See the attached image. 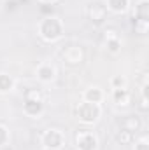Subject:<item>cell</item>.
<instances>
[{
  "label": "cell",
  "mask_w": 149,
  "mask_h": 150,
  "mask_svg": "<svg viewBox=\"0 0 149 150\" xmlns=\"http://www.w3.org/2000/svg\"><path fill=\"white\" fill-rule=\"evenodd\" d=\"M12 79L5 74H0V93H5V91H11L12 89Z\"/></svg>",
  "instance_id": "cell-14"
},
{
  "label": "cell",
  "mask_w": 149,
  "mask_h": 150,
  "mask_svg": "<svg viewBox=\"0 0 149 150\" xmlns=\"http://www.w3.org/2000/svg\"><path fill=\"white\" fill-rule=\"evenodd\" d=\"M77 119L79 120H82V122H86V124H91V122H95L98 117H100V107H98V103H90V101H84V103H81L79 107H77Z\"/></svg>",
  "instance_id": "cell-2"
},
{
  "label": "cell",
  "mask_w": 149,
  "mask_h": 150,
  "mask_svg": "<svg viewBox=\"0 0 149 150\" xmlns=\"http://www.w3.org/2000/svg\"><path fill=\"white\" fill-rule=\"evenodd\" d=\"M116 140H117L121 145H130V143H132V140H133V133H128V131L121 129V131L117 133Z\"/></svg>",
  "instance_id": "cell-15"
},
{
  "label": "cell",
  "mask_w": 149,
  "mask_h": 150,
  "mask_svg": "<svg viewBox=\"0 0 149 150\" xmlns=\"http://www.w3.org/2000/svg\"><path fill=\"white\" fill-rule=\"evenodd\" d=\"M63 58H65L67 63L75 65V63H81V59H82V52H81L79 47H69L67 51H63Z\"/></svg>",
  "instance_id": "cell-9"
},
{
  "label": "cell",
  "mask_w": 149,
  "mask_h": 150,
  "mask_svg": "<svg viewBox=\"0 0 149 150\" xmlns=\"http://www.w3.org/2000/svg\"><path fill=\"white\" fill-rule=\"evenodd\" d=\"M42 2H46V4H49V2H54V0H42Z\"/></svg>",
  "instance_id": "cell-23"
},
{
  "label": "cell",
  "mask_w": 149,
  "mask_h": 150,
  "mask_svg": "<svg viewBox=\"0 0 149 150\" xmlns=\"http://www.w3.org/2000/svg\"><path fill=\"white\" fill-rule=\"evenodd\" d=\"M112 86H114V89H119V87H125V79H123L121 75H117V77H114V79H112Z\"/></svg>",
  "instance_id": "cell-19"
},
{
  "label": "cell",
  "mask_w": 149,
  "mask_h": 150,
  "mask_svg": "<svg viewBox=\"0 0 149 150\" xmlns=\"http://www.w3.org/2000/svg\"><path fill=\"white\" fill-rule=\"evenodd\" d=\"M53 11V7H49V5H44L42 7V12H51Z\"/></svg>",
  "instance_id": "cell-22"
},
{
  "label": "cell",
  "mask_w": 149,
  "mask_h": 150,
  "mask_svg": "<svg viewBox=\"0 0 149 150\" xmlns=\"http://www.w3.org/2000/svg\"><path fill=\"white\" fill-rule=\"evenodd\" d=\"M88 16H90V19L93 21V23H102L105 18H107V5L104 4V2H100V0H95V2H91L90 4V7H88Z\"/></svg>",
  "instance_id": "cell-4"
},
{
  "label": "cell",
  "mask_w": 149,
  "mask_h": 150,
  "mask_svg": "<svg viewBox=\"0 0 149 150\" xmlns=\"http://www.w3.org/2000/svg\"><path fill=\"white\" fill-rule=\"evenodd\" d=\"M75 142H77V147L79 150H95L97 149V136L93 133H90L88 129H81L77 134H75Z\"/></svg>",
  "instance_id": "cell-3"
},
{
  "label": "cell",
  "mask_w": 149,
  "mask_h": 150,
  "mask_svg": "<svg viewBox=\"0 0 149 150\" xmlns=\"http://www.w3.org/2000/svg\"><path fill=\"white\" fill-rule=\"evenodd\" d=\"M46 150H56V149H46Z\"/></svg>",
  "instance_id": "cell-24"
},
{
  "label": "cell",
  "mask_w": 149,
  "mask_h": 150,
  "mask_svg": "<svg viewBox=\"0 0 149 150\" xmlns=\"http://www.w3.org/2000/svg\"><path fill=\"white\" fill-rule=\"evenodd\" d=\"M107 7L114 12H125L128 9V0H107Z\"/></svg>",
  "instance_id": "cell-13"
},
{
  "label": "cell",
  "mask_w": 149,
  "mask_h": 150,
  "mask_svg": "<svg viewBox=\"0 0 149 150\" xmlns=\"http://www.w3.org/2000/svg\"><path fill=\"white\" fill-rule=\"evenodd\" d=\"M37 75H39V79L44 80V82L53 80V77H54V68H53L51 65H42L37 70Z\"/></svg>",
  "instance_id": "cell-12"
},
{
  "label": "cell",
  "mask_w": 149,
  "mask_h": 150,
  "mask_svg": "<svg viewBox=\"0 0 149 150\" xmlns=\"http://www.w3.org/2000/svg\"><path fill=\"white\" fill-rule=\"evenodd\" d=\"M102 98H104V94H102V91L97 89V87H91V89H88V91L84 93V100L90 101V103H100Z\"/></svg>",
  "instance_id": "cell-11"
},
{
  "label": "cell",
  "mask_w": 149,
  "mask_h": 150,
  "mask_svg": "<svg viewBox=\"0 0 149 150\" xmlns=\"http://www.w3.org/2000/svg\"><path fill=\"white\" fill-rule=\"evenodd\" d=\"M42 143L46 149H60L63 145V134L58 129H47L42 136Z\"/></svg>",
  "instance_id": "cell-5"
},
{
  "label": "cell",
  "mask_w": 149,
  "mask_h": 150,
  "mask_svg": "<svg viewBox=\"0 0 149 150\" xmlns=\"http://www.w3.org/2000/svg\"><path fill=\"white\" fill-rule=\"evenodd\" d=\"M133 16L140 21V23H148L149 21V2L148 0H142V2H139L137 4V7H135V11H133Z\"/></svg>",
  "instance_id": "cell-7"
},
{
  "label": "cell",
  "mask_w": 149,
  "mask_h": 150,
  "mask_svg": "<svg viewBox=\"0 0 149 150\" xmlns=\"http://www.w3.org/2000/svg\"><path fill=\"white\" fill-rule=\"evenodd\" d=\"M114 103L116 105H128L130 103V93L125 89V87H119V89H114Z\"/></svg>",
  "instance_id": "cell-10"
},
{
  "label": "cell",
  "mask_w": 149,
  "mask_h": 150,
  "mask_svg": "<svg viewBox=\"0 0 149 150\" xmlns=\"http://www.w3.org/2000/svg\"><path fill=\"white\" fill-rule=\"evenodd\" d=\"M7 140H9V133H7V129L0 124V147H2V145H5V143H7Z\"/></svg>",
  "instance_id": "cell-18"
},
{
  "label": "cell",
  "mask_w": 149,
  "mask_h": 150,
  "mask_svg": "<svg viewBox=\"0 0 149 150\" xmlns=\"http://www.w3.org/2000/svg\"><path fill=\"white\" fill-rule=\"evenodd\" d=\"M119 47H121V44H119V40H117V38L107 40V49H109L111 52H117V51H119Z\"/></svg>",
  "instance_id": "cell-17"
},
{
  "label": "cell",
  "mask_w": 149,
  "mask_h": 150,
  "mask_svg": "<svg viewBox=\"0 0 149 150\" xmlns=\"http://www.w3.org/2000/svg\"><path fill=\"white\" fill-rule=\"evenodd\" d=\"M40 35L46 40H56L58 37H62V23L58 21V18L47 16L40 23Z\"/></svg>",
  "instance_id": "cell-1"
},
{
  "label": "cell",
  "mask_w": 149,
  "mask_h": 150,
  "mask_svg": "<svg viewBox=\"0 0 149 150\" xmlns=\"http://www.w3.org/2000/svg\"><path fill=\"white\" fill-rule=\"evenodd\" d=\"M112 38H117V35H116V30H114V28L105 30V40H112Z\"/></svg>",
  "instance_id": "cell-20"
},
{
  "label": "cell",
  "mask_w": 149,
  "mask_h": 150,
  "mask_svg": "<svg viewBox=\"0 0 149 150\" xmlns=\"http://www.w3.org/2000/svg\"><path fill=\"white\" fill-rule=\"evenodd\" d=\"M140 127H142V120L139 115H126L121 120V129H125L128 133H137Z\"/></svg>",
  "instance_id": "cell-6"
},
{
  "label": "cell",
  "mask_w": 149,
  "mask_h": 150,
  "mask_svg": "<svg viewBox=\"0 0 149 150\" xmlns=\"http://www.w3.org/2000/svg\"><path fill=\"white\" fill-rule=\"evenodd\" d=\"M135 150H149V145L146 140H140L137 145H135Z\"/></svg>",
  "instance_id": "cell-21"
},
{
  "label": "cell",
  "mask_w": 149,
  "mask_h": 150,
  "mask_svg": "<svg viewBox=\"0 0 149 150\" xmlns=\"http://www.w3.org/2000/svg\"><path fill=\"white\" fill-rule=\"evenodd\" d=\"M25 100H32V101H42V94L39 89H27L25 91Z\"/></svg>",
  "instance_id": "cell-16"
},
{
  "label": "cell",
  "mask_w": 149,
  "mask_h": 150,
  "mask_svg": "<svg viewBox=\"0 0 149 150\" xmlns=\"http://www.w3.org/2000/svg\"><path fill=\"white\" fill-rule=\"evenodd\" d=\"M23 110L27 115H32V117H35L39 113H42L44 110V105H42V101H32V100H25V105H23Z\"/></svg>",
  "instance_id": "cell-8"
}]
</instances>
